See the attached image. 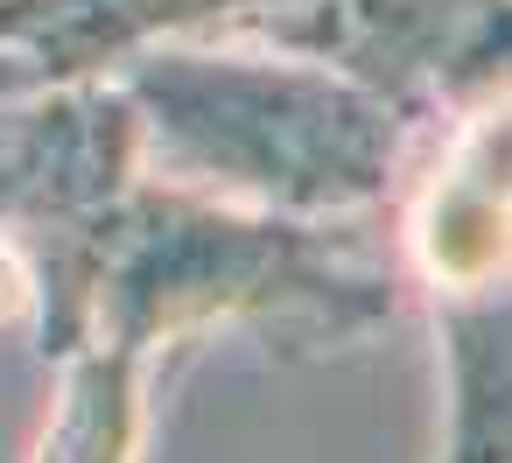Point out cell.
Instances as JSON below:
<instances>
[{
  "instance_id": "4",
  "label": "cell",
  "mask_w": 512,
  "mask_h": 463,
  "mask_svg": "<svg viewBox=\"0 0 512 463\" xmlns=\"http://www.w3.org/2000/svg\"><path fill=\"white\" fill-rule=\"evenodd\" d=\"M260 29L372 85L414 127L505 78V0H295L260 15Z\"/></svg>"
},
{
  "instance_id": "1",
  "label": "cell",
  "mask_w": 512,
  "mask_h": 463,
  "mask_svg": "<svg viewBox=\"0 0 512 463\" xmlns=\"http://www.w3.org/2000/svg\"><path fill=\"white\" fill-rule=\"evenodd\" d=\"M29 302L36 351L71 365L36 463H134L155 344L211 323H253L288 351L344 344L393 316V274L316 218L134 176L85 239L29 267Z\"/></svg>"
},
{
  "instance_id": "5",
  "label": "cell",
  "mask_w": 512,
  "mask_h": 463,
  "mask_svg": "<svg viewBox=\"0 0 512 463\" xmlns=\"http://www.w3.org/2000/svg\"><path fill=\"white\" fill-rule=\"evenodd\" d=\"M295 0H0V43L43 64L50 78H106L134 50L211 29V22H260Z\"/></svg>"
},
{
  "instance_id": "3",
  "label": "cell",
  "mask_w": 512,
  "mask_h": 463,
  "mask_svg": "<svg viewBox=\"0 0 512 463\" xmlns=\"http://www.w3.org/2000/svg\"><path fill=\"white\" fill-rule=\"evenodd\" d=\"M141 176V113L106 78H50L0 43V232L43 267Z\"/></svg>"
},
{
  "instance_id": "2",
  "label": "cell",
  "mask_w": 512,
  "mask_h": 463,
  "mask_svg": "<svg viewBox=\"0 0 512 463\" xmlns=\"http://www.w3.org/2000/svg\"><path fill=\"white\" fill-rule=\"evenodd\" d=\"M120 92L141 113V148L162 183L197 197H253L260 211L330 218L379 204L393 190L414 120L372 85L302 57H204V50H134Z\"/></svg>"
}]
</instances>
